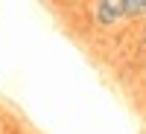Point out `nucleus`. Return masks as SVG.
<instances>
[{"label":"nucleus","mask_w":146,"mask_h":134,"mask_svg":"<svg viewBox=\"0 0 146 134\" xmlns=\"http://www.w3.org/2000/svg\"><path fill=\"white\" fill-rule=\"evenodd\" d=\"M126 3L129 0H96L94 3V23L102 29H111L117 23L129 20L126 18Z\"/></svg>","instance_id":"1"},{"label":"nucleus","mask_w":146,"mask_h":134,"mask_svg":"<svg viewBox=\"0 0 146 134\" xmlns=\"http://www.w3.org/2000/svg\"><path fill=\"white\" fill-rule=\"evenodd\" d=\"M126 18L129 20L146 18V0H129V3H126Z\"/></svg>","instance_id":"2"}]
</instances>
